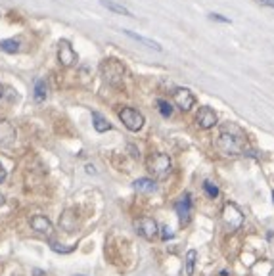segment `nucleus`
<instances>
[{
    "label": "nucleus",
    "mask_w": 274,
    "mask_h": 276,
    "mask_svg": "<svg viewBox=\"0 0 274 276\" xmlns=\"http://www.w3.org/2000/svg\"><path fill=\"white\" fill-rule=\"evenodd\" d=\"M217 148L223 156H228V158L241 156L243 151L248 150V136L240 127L234 125V123L223 125L221 133H219V138H217Z\"/></svg>",
    "instance_id": "obj_1"
},
{
    "label": "nucleus",
    "mask_w": 274,
    "mask_h": 276,
    "mask_svg": "<svg viewBox=\"0 0 274 276\" xmlns=\"http://www.w3.org/2000/svg\"><path fill=\"white\" fill-rule=\"evenodd\" d=\"M146 169L149 171V175H154V178L163 180V178L171 175L173 161L163 151H156V154H149L148 159H146Z\"/></svg>",
    "instance_id": "obj_2"
},
{
    "label": "nucleus",
    "mask_w": 274,
    "mask_h": 276,
    "mask_svg": "<svg viewBox=\"0 0 274 276\" xmlns=\"http://www.w3.org/2000/svg\"><path fill=\"white\" fill-rule=\"evenodd\" d=\"M100 73L111 86H119L125 79V66L117 58H106L100 64Z\"/></svg>",
    "instance_id": "obj_3"
},
{
    "label": "nucleus",
    "mask_w": 274,
    "mask_h": 276,
    "mask_svg": "<svg viewBox=\"0 0 274 276\" xmlns=\"http://www.w3.org/2000/svg\"><path fill=\"white\" fill-rule=\"evenodd\" d=\"M223 223L224 226L230 230V232H236V230H240L241 225H243V213L241 209L232 203V201H228V203H224L223 207Z\"/></svg>",
    "instance_id": "obj_4"
},
{
    "label": "nucleus",
    "mask_w": 274,
    "mask_h": 276,
    "mask_svg": "<svg viewBox=\"0 0 274 276\" xmlns=\"http://www.w3.org/2000/svg\"><path fill=\"white\" fill-rule=\"evenodd\" d=\"M117 115H119V119L123 121V125L127 127L129 131H133V133H138L142 127H144V115H142L138 109L121 108L117 111Z\"/></svg>",
    "instance_id": "obj_5"
},
{
    "label": "nucleus",
    "mask_w": 274,
    "mask_h": 276,
    "mask_svg": "<svg viewBox=\"0 0 274 276\" xmlns=\"http://www.w3.org/2000/svg\"><path fill=\"white\" fill-rule=\"evenodd\" d=\"M136 232L146 240H154L159 234V226L151 217H140L136 221Z\"/></svg>",
    "instance_id": "obj_6"
},
{
    "label": "nucleus",
    "mask_w": 274,
    "mask_h": 276,
    "mask_svg": "<svg viewBox=\"0 0 274 276\" xmlns=\"http://www.w3.org/2000/svg\"><path fill=\"white\" fill-rule=\"evenodd\" d=\"M58 59L64 67H71L77 64V52L73 50L71 42L66 41V39H62L58 42Z\"/></svg>",
    "instance_id": "obj_7"
},
{
    "label": "nucleus",
    "mask_w": 274,
    "mask_h": 276,
    "mask_svg": "<svg viewBox=\"0 0 274 276\" xmlns=\"http://www.w3.org/2000/svg\"><path fill=\"white\" fill-rule=\"evenodd\" d=\"M173 100H174V104H176V108L178 109L188 111V109L194 108V104H196V96H194L188 88H174Z\"/></svg>",
    "instance_id": "obj_8"
},
{
    "label": "nucleus",
    "mask_w": 274,
    "mask_h": 276,
    "mask_svg": "<svg viewBox=\"0 0 274 276\" xmlns=\"http://www.w3.org/2000/svg\"><path fill=\"white\" fill-rule=\"evenodd\" d=\"M29 225H31V228H33L37 234L46 236V238H50V236L54 234V225L44 215H33V217L29 219Z\"/></svg>",
    "instance_id": "obj_9"
},
{
    "label": "nucleus",
    "mask_w": 274,
    "mask_h": 276,
    "mask_svg": "<svg viewBox=\"0 0 274 276\" xmlns=\"http://www.w3.org/2000/svg\"><path fill=\"white\" fill-rule=\"evenodd\" d=\"M174 211L178 215V221L180 225H188L192 217V201H190V194H184L180 200L174 203Z\"/></svg>",
    "instance_id": "obj_10"
},
{
    "label": "nucleus",
    "mask_w": 274,
    "mask_h": 276,
    "mask_svg": "<svg viewBox=\"0 0 274 276\" xmlns=\"http://www.w3.org/2000/svg\"><path fill=\"white\" fill-rule=\"evenodd\" d=\"M196 123H198V127L203 129V131L213 129V127L217 125V113L211 108L203 106V108H199L198 115H196Z\"/></svg>",
    "instance_id": "obj_11"
},
{
    "label": "nucleus",
    "mask_w": 274,
    "mask_h": 276,
    "mask_svg": "<svg viewBox=\"0 0 274 276\" xmlns=\"http://www.w3.org/2000/svg\"><path fill=\"white\" fill-rule=\"evenodd\" d=\"M16 129L14 125L6 121V119H0V146H10V144H14L16 140Z\"/></svg>",
    "instance_id": "obj_12"
},
{
    "label": "nucleus",
    "mask_w": 274,
    "mask_h": 276,
    "mask_svg": "<svg viewBox=\"0 0 274 276\" xmlns=\"http://www.w3.org/2000/svg\"><path fill=\"white\" fill-rule=\"evenodd\" d=\"M123 33L127 35L129 39H133V41L140 42V44L148 46V48H151V50H158V52L163 50V48H161V44H159L158 41H154V39H146V37H142V35L134 33V31H129V29H123Z\"/></svg>",
    "instance_id": "obj_13"
},
{
    "label": "nucleus",
    "mask_w": 274,
    "mask_h": 276,
    "mask_svg": "<svg viewBox=\"0 0 274 276\" xmlns=\"http://www.w3.org/2000/svg\"><path fill=\"white\" fill-rule=\"evenodd\" d=\"M100 4H102L104 8L115 12V14H121V16H127V17H134L131 10L125 8V6H121V4H117V2H113V0H100Z\"/></svg>",
    "instance_id": "obj_14"
},
{
    "label": "nucleus",
    "mask_w": 274,
    "mask_h": 276,
    "mask_svg": "<svg viewBox=\"0 0 274 276\" xmlns=\"http://www.w3.org/2000/svg\"><path fill=\"white\" fill-rule=\"evenodd\" d=\"M134 190L140 194H151L156 192V182L151 178H138L134 180Z\"/></svg>",
    "instance_id": "obj_15"
},
{
    "label": "nucleus",
    "mask_w": 274,
    "mask_h": 276,
    "mask_svg": "<svg viewBox=\"0 0 274 276\" xmlns=\"http://www.w3.org/2000/svg\"><path fill=\"white\" fill-rule=\"evenodd\" d=\"M35 102H44L48 96V84L44 79H37L35 81Z\"/></svg>",
    "instance_id": "obj_16"
},
{
    "label": "nucleus",
    "mask_w": 274,
    "mask_h": 276,
    "mask_svg": "<svg viewBox=\"0 0 274 276\" xmlns=\"http://www.w3.org/2000/svg\"><path fill=\"white\" fill-rule=\"evenodd\" d=\"M92 123H94V129H96L98 133H106V131L111 129V125L108 123V119L102 117L98 111H92Z\"/></svg>",
    "instance_id": "obj_17"
},
{
    "label": "nucleus",
    "mask_w": 274,
    "mask_h": 276,
    "mask_svg": "<svg viewBox=\"0 0 274 276\" xmlns=\"http://www.w3.org/2000/svg\"><path fill=\"white\" fill-rule=\"evenodd\" d=\"M0 50L6 52V54H16V52H19V41L4 39V41H0Z\"/></svg>",
    "instance_id": "obj_18"
},
{
    "label": "nucleus",
    "mask_w": 274,
    "mask_h": 276,
    "mask_svg": "<svg viewBox=\"0 0 274 276\" xmlns=\"http://www.w3.org/2000/svg\"><path fill=\"white\" fill-rule=\"evenodd\" d=\"M196 259H198V251H196V250H190L188 253H186V274H188V276L194 274Z\"/></svg>",
    "instance_id": "obj_19"
},
{
    "label": "nucleus",
    "mask_w": 274,
    "mask_h": 276,
    "mask_svg": "<svg viewBox=\"0 0 274 276\" xmlns=\"http://www.w3.org/2000/svg\"><path fill=\"white\" fill-rule=\"evenodd\" d=\"M158 106H159V111H161V115L163 117H171V113H173V108H171V104L167 100H158Z\"/></svg>",
    "instance_id": "obj_20"
},
{
    "label": "nucleus",
    "mask_w": 274,
    "mask_h": 276,
    "mask_svg": "<svg viewBox=\"0 0 274 276\" xmlns=\"http://www.w3.org/2000/svg\"><path fill=\"white\" fill-rule=\"evenodd\" d=\"M203 190H205V194H207L209 198H213V200H215L217 196H219V188H217L213 182H209V180L203 184Z\"/></svg>",
    "instance_id": "obj_21"
},
{
    "label": "nucleus",
    "mask_w": 274,
    "mask_h": 276,
    "mask_svg": "<svg viewBox=\"0 0 274 276\" xmlns=\"http://www.w3.org/2000/svg\"><path fill=\"white\" fill-rule=\"evenodd\" d=\"M209 19H213V21H221V23H230V19L221 16V14H209Z\"/></svg>",
    "instance_id": "obj_22"
},
{
    "label": "nucleus",
    "mask_w": 274,
    "mask_h": 276,
    "mask_svg": "<svg viewBox=\"0 0 274 276\" xmlns=\"http://www.w3.org/2000/svg\"><path fill=\"white\" fill-rule=\"evenodd\" d=\"M163 230V240H169V238H173V232L169 230V228H161Z\"/></svg>",
    "instance_id": "obj_23"
},
{
    "label": "nucleus",
    "mask_w": 274,
    "mask_h": 276,
    "mask_svg": "<svg viewBox=\"0 0 274 276\" xmlns=\"http://www.w3.org/2000/svg\"><path fill=\"white\" fill-rule=\"evenodd\" d=\"M259 4H263V6H270V8H274V0H257Z\"/></svg>",
    "instance_id": "obj_24"
},
{
    "label": "nucleus",
    "mask_w": 274,
    "mask_h": 276,
    "mask_svg": "<svg viewBox=\"0 0 274 276\" xmlns=\"http://www.w3.org/2000/svg\"><path fill=\"white\" fill-rule=\"evenodd\" d=\"M4 178H6V169L0 163V182H4Z\"/></svg>",
    "instance_id": "obj_25"
},
{
    "label": "nucleus",
    "mask_w": 274,
    "mask_h": 276,
    "mask_svg": "<svg viewBox=\"0 0 274 276\" xmlns=\"http://www.w3.org/2000/svg\"><path fill=\"white\" fill-rule=\"evenodd\" d=\"M86 173H94V175H96V171H94L92 165H86Z\"/></svg>",
    "instance_id": "obj_26"
},
{
    "label": "nucleus",
    "mask_w": 274,
    "mask_h": 276,
    "mask_svg": "<svg viewBox=\"0 0 274 276\" xmlns=\"http://www.w3.org/2000/svg\"><path fill=\"white\" fill-rule=\"evenodd\" d=\"M2 96H4V86L0 84V98H2Z\"/></svg>",
    "instance_id": "obj_27"
},
{
    "label": "nucleus",
    "mask_w": 274,
    "mask_h": 276,
    "mask_svg": "<svg viewBox=\"0 0 274 276\" xmlns=\"http://www.w3.org/2000/svg\"><path fill=\"white\" fill-rule=\"evenodd\" d=\"M272 200H274V190H272Z\"/></svg>",
    "instance_id": "obj_28"
},
{
    "label": "nucleus",
    "mask_w": 274,
    "mask_h": 276,
    "mask_svg": "<svg viewBox=\"0 0 274 276\" xmlns=\"http://www.w3.org/2000/svg\"><path fill=\"white\" fill-rule=\"evenodd\" d=\"M75 276H83V274H75Z\"/></svg>",
    "instance_id": "obj_29"
}]
</instances>
